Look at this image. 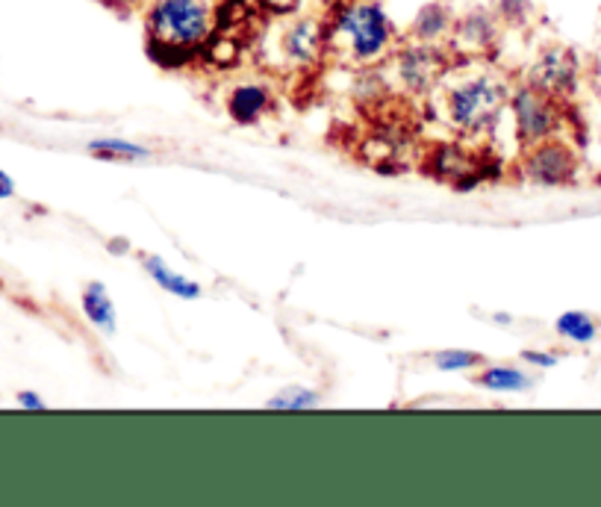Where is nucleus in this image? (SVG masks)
<instances>
[{"instance_id":"nucleus-1","label":"nucleus","mask_w":601,"mask_h":507,"mask_svg":"<svg viewBox=\"0 0 601 507\" xmlns=\"http://www.w3.org/2000/svg\"><path fill=\"white\" fill-rule=\"evenodd\" d=\"M216 27L213 0H154L148 9L151 42L175 51H193Z\"/></svg>"},{"instance_id":"nucleus-2","label":"nucleus","mask_w":601,"mask_h":507,"mask_svg":"<svg viewBox=\"0 0 601 507\" xmlns=\"http://www.w3.org/2000/svg\"><path fill=\"white\" fill-rule=\"evenodd\" d=\"M507 89L493 74H472L448 86L445 92V113L457 131L480 133L493 127L505 106Z\"/></svg>"},{"instance_id":"nucleus-3","label":"nucleus","mask_w":601,"mask_h":507,"mask_svg":"<svg viewBox=\"0 0 601 507\" xmlns=\"http://www.w3.org/2000/svg\"><path fill=\"white\" fill-rule=\"evenodd\" d=\"M393 35V21L386 18L384 7L377 0H363V3L345 9L333 30L336 44H342V51L354 62L381 60L390 51Z\"/></svg>"},{"instance_id":"nucleus-4","label":"nucleus","mask_w":601,"mask_h":507,"mask_svg":"<svg viewBox=\"0 0 601 507\" xmlns=\"http://www.w3.org/2000/svg\"><path fill=\"white\" fill-rule=\"evenodd\" d=\"M510 106H514L516 115V131H519V139L525 145L546 142L555 133L558 115H555V106L549 104V95H542L533 86H525L516 92Z\"/></svg>"},{"instance_id":"nucleus-5","label":"nucleus","mask_w":601,"mask_h":507,"mask_svg":"<svg viewBox=\"0 0 601 507\" xmlns=\"http://www.w3.org/2000/svg\"><path fill=\"white\" fill-rule=\"evenodd\" d=\"M525 172L531 180L546 186H558L567 184L569 177L576 175V157H572V151L567 145H560V142H537L533 151L525 159Z\"/></svg>"},{"instance_id":"nucleus-6","label":"nucleus","mask_w":601,"mask_h":507,"mask_svg":"<svg viewBox=\"0 0 601 507\" xmlns=\"http://www.w3.org/2000/svg\"><path fill=\"white\" fill-rule=\"evenodd\" d=\"M576 60L572 53L563 51V48H551L533 62L531 69V86L542 95H563V92H572L576 89Z\"/></svg>"},{"instance_id":"nucleus-7","label":"nucleus","mask_w":601,"mask_h":507,"mask_svg":"<svg viewBox=\"0 0 601 507\" xmlns=\"http://www.w3.org/2000/svg\"><path fill=\"white\" fill-rule=\"evenodd\" d=\"M439 65L443 62H439L434 48L416 44V48H407L398 56V77L410 92H425L436 80V74H439Z\"/></svg>"},{"instance_id":"nucleus-8","label":"nucleus","mask_w":601,"mask_h":507,"mask_svg":"<svg viewBox=\"0 0 601 507\" xmlns=\"http://www.w3.org/2000/svg\"><path fill=\"white\" fill-rule=\"evenodd\" d=\"M271 110V92L262 83H239L227 97V113L236 124H257Z\"/></svg>"},{"instance_id":"nucleus-9","label":"nucleus","mask_w":601,"mask_h":507,"mask_svg":"<svg viewBox=\"0 0 601 507\" xmlns=\"http://www.w3.org/2000/svg\"><path fill=\"white\" fill-rule=\"evenodd\" d=\"M142 269H145V275H148L159 289H166L168 296L195 301V298H200V292H204L198 280L186 278L184 271H175L163 257H157V254H145V257H142Z\"/></svg>"},{"instance_id":"nucleus-10","label":"nucleus","mask_w":601,"mask_h":507,"mask_svg":"<svg viewBox=\"0 0 601 507\" xmlns=\"http://www.w3.org/2000/svg\"><path fill=\"white\" fill-rule=\"evenodd\" d=\"M80 304H83V313H86V319L92 324H95L101 333H115V328H118V313H115V304L113 298H110V289L104 287V283H89L86 289H83V296H80Z\"/></svg>"},{"instance_id":"nucleus-11","label":"nucleus","mask_w":601,"mask_h":507,"mask_svg":"<svg viewBox=\"0 0 601 507\" xmlns=\"http://www.w3.org/2000/svg\"><path fill=\"white\" fill-rule=\"evenodd\" d=\"M454 39H457L460 48L484 51V48L496 42V15H489L484 9H475V12L463 18L460 24L454 27Z\"/></svg>"},{"instance_id":"nucleus-12","label":"nucleus","mask_w":601,"mask_h":507,"mask_svg":"<svg viewBox=\"0 0 601 507\" xmlns=\"http://www.w3.org/2000/svg\"><path fill=\"white\" fill-rule=\"evenodd\" d=\"M319 27L315 21H298L287 30L283 35V53H287L289 62H296V65H307V62L315 60V53H319Z\"/></svg>"},{"instance_id":"nucleus-13","label":"nucleus","mask_w":601,"mask_h":507,"mask_svg":"<svg viewBox=\"0 0 601 507\" xmlns=\"http://www.w3.org/2000/svg\"><path fill=\"white\" fill-rule=\"evenodd\" d=\"M478 384L493 393H525L531 386V375L516 366H487L478 375Z\"/></svg>"},{"instance_id":"nucleus-14","label":"nucleus","mask_w":601,"mask_h":507,"mask_svg":"<svg viewBox=\"0 0 601 507\" xmlns=\"http://www.w3.org/2000/svg\"><path fill=\"white\" fill-rule=\"evenodd\" d=\"M89 151H92V157L115 159V163H136V159L151 157V148L131 139H95L89 142Z\"/></svg>"},{"instance_id":"nucleus-15","label":"nucleus","mask_w":601,"mask_h":507,"mask_svg":"<svg viewBox=\"0 0 601 507\" xmlns=\"http://www.w3.org/2000/svg\"><path fill=\"white\" fill-rule=\"evenodd\" d=\"M448 27H452L448 9L443 3H427L416 15V21H413V35L422 39V42H434V39L448 33Z\"/></svg>"},{"instance_id":"nucleus-16","label":"nucleus","mask_w":601,"mask_h":507,"mask_svg":"<svg viewBox=\"0 0 601 507\" xmlns=\"http://www.w3.org/2000/svg\"><path fill=\"white\" fill-rule=\"evenodd\" d=\"M319 402H322V399H319L315 390H307V386H289V390H283V393L271 395L269 402H266V407H269V411H310V407H315Z\"/></svg>"},{"instance_id":"nucleus-17","label":"nucleus","mask_w":601,"mask_h":507,"mask_svg":"<svg viewBox=\"0 0 601 507\" xmlns=\"http://www.w3.org/2000/svg\"><path fill=\"white\" fill-rule=\"evenodd\" d=\"M558 333L572 342H593L595 340V322L587 313L569 310L558 319Z\"/></svg>"},{"instance_id":"nucleus-18","label":"nucleus","mask_w":601,"mask_h":507,"mask_svg":"<svg viewBox=\"0 0 601 507\" xmlns=\"http://www.w3.org/2000/svg\"><path fill=\"white\" fill-rule=\"evenodd\" d=\"M434 366L439 372H469L475 366H484V354L478 351H463V349H448L434 354Z\"/></svg>"},{"instance_id":"nucleus-19","label":"nucleus","mask_w":601,"mask_h":507,"mask_svg":"<svg viewBox=\"0 0 601 507\" xmlns=\"http://www.w3.org/2000/svg\"><path fill=\"white\" fill-rule=\"evenodd\" d=\"M533 12V0H496V18L505 24L522 27Z\"/></svg>"},{"instance_id":"nucleus-20","label":"nucleus","mask_w":601,"mask_h":507,"mask_svg":"<svg viewBox=\"0 0 601 507\" xmlns=\"http://www.w3.org/2000/svg\"><path fill=\"white\" fill-rule=\"evenodd\" d=\"M525 363H531V366H555L558 358L555 354H546V351H525L522 354Z\"/></svg>"},{"instance_id":"nucleus-21","label":"nucleus","mask_w":601,"mask_h":507,"mask_svg":"<svg viewBox=\"0 0 601 507\" xmlns=\"http://www.w3.org/2000/svg\"><path fill=\"white\" fill-rule=\"evenodd\" d=\"M18 407H24V411H44V407H48V402H44L42 395L21 393L18 395Z\"/></svg>"},{"instance_id":"nucleus-22","label":"nucleus","mask_w":601,"mask_h":507,"mask_svg":"<svg viewBox=\"0 0 601 507\" xmlns=\"http://www.w3.org/2000/svg\"><path fill=\"white\" fill-rule=\"evenodd\" d=\"M12 195H15V184H12V177L0 168V201H3V198H12Z\"/></svg>"},{"instance_id":"nucleus-23","label":"nucleus","mask_w":601,"mask_h":507,"mask_svg":"<svg viewBox=\"0 0 601 507\" xmlns=\"http://www.w3.org/2000/svg\"><path fill=\"white\" fill-rule=\"evenodd\" d=\"M106 7H113V9H133L139 0H104Z\"/></svg>"}]
</instances>
